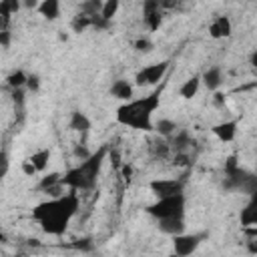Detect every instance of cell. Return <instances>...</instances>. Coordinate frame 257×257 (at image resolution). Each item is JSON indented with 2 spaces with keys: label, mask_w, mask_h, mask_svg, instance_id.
Returning a JSON list of instances; mask_svg holds the SVG:
<instances>
[{
  "label": "cell",
  "mask_w": 257,
  "mask_h": 257,
  "mask_svg": "<svg viewBox=\"0 0 257 257\" xmlns=\"http://www.w3.org/2000/svg\"><path fill=\"white\" fill-rule=\"evenodd\" d=\"M80 201L76 191H68L56 199L38 203L32 209V219L38 221L40 229L48 235H62L68 229L70 219L78 213Z\"/></svg>",
  "instance_id": "6da1fadb"
},
{
  "label": "cell",
  "mask_w": 257,
  "mask_h": 257,
  "mask_svg": "<svg viewBox=\"0 0 257 257\" xmlns=\"http://www.w3.org/2000/svg\"><path fill=\"white\" fill-rule=\"evenodd\" d=\"M161 92H163V84L147 96L133 98L120 104L116 108V120L137 131H145V133L153 131V112L161 106Z\"/></svg>",
  "instance_id": "7a4b0ae2"
},
{
  "label": "cell",
  "mask_w": 257,
  "mask_h": 257,
  "mask_svg": "<svg viewBox=\"0 0 257 257\" xmlns=\"http://www.w3.org/2000/svg\"><path fill=\"white\" fill-rule=\"evenodd\" d=\"M106 155H108V147H98L94 153H90L88 159L80 161V165L68 169L62 175V185L68 187V191H90L98 181Z\"/></svg>",
  "instance_id": "3957f363"
},
{
  "label": "cell",
  "mask_w": 257,
  "mask_h": 257,
  "mask_svg": "<svg viewBox=\"0 0 257 257\" xmlns=\"http://www.w3.org/2000/svg\"><path fill=\"white\" fill-rule=\"evenodd\" d=\"M185 205H187V197H185V193H179V195H173V197L157 199L145 211L151 217H155L157 221H161V219H177V217H185Z\"/></svg>",
  "instance_id": "277c9868"
},
{
  "label": "cell",
  "mask_w": 257,
  "mask_h": 257,
  "mask_svg": "<svg viewBox=\"0 0 257 257\" xmlns=\"http://www.w3.org/2000/svg\"><path fill=\"white\" fill-rule=\"evenodd\" d=\"M209 233H181L173 237V257H189L193 255L203 239H207Z\"/></svg>",
  "instance_id": "5b68a950"
},
{
  "label": "cell",
  "mask_w": 257,
  "mask_h": 257,
  "mask_svg": "<svg viewBox=\"0 0 257 257\" xmlns=\"http://www.w3.org/2000/svg\"><path fill=\"white\" fill-rule=\"evenodd\" d=\"M169 70V60H163V62H155V64H149L145 68H141L137 74H135V84L137 86H145V84H157L165 78Z\"/></svg>",
  "instance_id": "8992f818"
},
{
  "label": "cell",
  "mask_w": 257,
  "mask_h": 257,
  "mask_svg": "<svg viewBox=\"0 0 257 257\" xmlns=\"http://www.w3.org/2000/svg\"><path fill=\"white\" fill-rule=\"evenodd\" d=\"M149 189L157 199H165V197L185 193V181L183 179H153L149 183Z\"/></svg>",
  "instance_id": "52a82bcc"
},
{
  "label": "cell",
  "mask_w": 257,
  "mask_h": 257,
  "mask_svg": "<svg viewBox=\"0 0 257 257\" xmlns=\"http://www.w3.org/2000/svg\"><path fill=\"white\" fill-rule=\"evenodd\" d=\"M143 18L149 30H157L163 22V14H161V2L159 0H147L143 4Z\"/></svg>",
  "instance_id": "ba28073f"
},
{
  "label": "cell",
  "mask_w": 257,
  "mask_h": 257,
  "mask_svg": "<svg viewBox=\"0 0 257 257\" xmlns=\"http://www.w3.org/2000/svg\"><path fill=\"white\" fill-rule=\"evenodd\" d=\"M231 30H233V26H231L229 16H217V18L209 24V36L215 38V40L231 36Z\"/></svg>",
  "instance_id": "9c48e42d"
},
{
  "label": "cell",
  "mask_w": 257,
  "mask_h": 257,
  "mask_svg": "<svg viewBox=\"0 0 257 257\" xmlns=\"http://www.w3.org/2000/svg\"><path fill=\"white\" fill-rule=\"evenodd\" d=\"M110 94H112L114 98H118V100L128 102V100H133V96H135V86H133V82H128L126 78H118V80L112 82Z\"/></svg>",
  "instance_id": "30bf717a"
},
{
  "label": "cell",
  "mask_w": 257,
  "mask_h": 257,
  "mask_svg": "<svg viewBox=\"0 0 257 257\" xmlns=\"http://www.w3.org/2000/svg\"><path fill=\"white\" fill-rule=\"evenodd\" d=\"M237 124H239L237 120H223V122L215 124L211 131L221 143H231L235 139V135H237Z\"/></svg>",
  "instance_id": "8fae6325"
},
{
  "label": "cell",
  "mask_w": 257,
  "mask_h": 257,
  "mask_svg": "<svg viewBox=\"0 0 257 257\" xmlns=\"http://www.w3.org/2000/svg\"><path fill=\"white\" fill-rule=\"evenodd\" d=\"M157 227L159 231L175 237V235H181L185 233V217H177V219H161L157 221Z\"/></svg>",
  "instance_id": "7c38bea8"
},
{
  "label": "cell",
  "mask_w": 257,
  "mask_h": 257,
  "mask_svg": "<svg viewBox=\"0 0 257 257\" xmlns=\"http://www.w3.org/2000/svg\"><path fill=\"white\" fill-rule=\"evenodd\" d=\"M239 219H241V225H245V227H255V223H257V199H255V195H251L249 203L241 209Z\"/></svg>",
  "instance_id": "4fadbf2b"
},
{
  "label": "cell",
  "mask_w": 257,
  "mask_h": 257,
  "mask_svg": "<svg viewBox=\"0 0 257 257\" xmlns=\"http://www.w3.org/2000/svg\"><path fill=\"white\" fill-rule=\"evenodd\" d=\"M201 82H203L209 90H217V88L221 86V82H223V72H221V68H219V66L207 68V70L203 72V76H201Z\"/></svg>",
  "instance_id": "5bb4252c"
},
{
  "label": "cell",
  "mask_w": 257,
  "mask_h": 257,
  "mask_svg": "<svg viewBox=\"0 0 257 257\" xmlns=\"http://www.w3.org/2000/svg\"><path fill=\"white\" fill-rule=\"evenodd\" d=\"M68 126H70V131H76V133H88V128H90V118L84 114V112H80V110H72L70 112V120H68Z\"/></svg>",
  "instance_id": "9a60e30c"
},
{
  "label": "cell",
  "mask_w": 257,
  "mask_h": 257,
  "mask_svg": "<svg viewBox=\"0 0 257 257\" xmlns=\"http://www.w3.org/2000/svg\"><path fill=\"white\" fill-rule=\"evenodd\" d=\"M36 10L40 12L42 18H46V20H56V18L60 16V2H58V0H42Z\"/></svg>",
  "instance_id": "2e32d148"
},
{
  "label": "cell",
  "mask_w": 257,
  "mask_h": 257,
  "mask_svg": "<svg viewBox=\"0 0 257 257\" xmlns=\"http://www.w3.org/2000/svg\"><path fill=\"white\" fill-rule=\"evenodd\" d=\"M199 88H201V76H189L183 84H181V88H179V94L185 98V100H191L193 96H197V92H199Z\"/></svg>",
  "instance_id": "e0dca14e"
},
{
  "label": "cell",
  "mask_w": 257,
  "mask_h": 257,
  "mask_svg": "<svg viewBox=\"0 0 257 257\" xmlns=\"http://www.w3.org/2000/svg\"><path fill=\"white\" fill-rule=\"evenodd\" d=\"M50 149H38L36 153H32L30 157H28V161H30V165L34 167V171L38 173V171H44L46 167H48V163H50Z\"/></svg>",
  "instance_id": "ac0fdd59"
},
{
  "label": "cell",
  "mask_w": 257,
  "mask_h": 257,
  "mask_svg": "<svg viewBox=\"0 0 257 257\" xmlns=\"http://www.w3.org/2000/svg\"><path fill=\"white\" fill-rule=\"evenodd\" d=\"M26 78H28V74L18 68V70H12V72L6 76V84H8L12 90H18V88H22V86L26 84Z\"/></svg>",
  "instance_id": "d6986e66"
},
{
  "label": "cell",
  "mask_w": 257,
  "mask_h": 257,
  "mask_svg": "<svg viewBox=\"0 0 257 257\" xmlns=\"http://www.w3.org/2000/svg\"><path fill=\"white\" fill-rule=\"evenodd\" d=\"M153 128H155L161 137H173V135L177 133V124H175V120H171V118H161L157 124H153Z\"/></svg>",
  "instance_id": "ffe728a7"
},
{
  "label": "cell",
  "mask_w": 257,
  "mask_h": 257,
  "mask_svg": "<svg viewBox=\"0 0 257 257\" xmlns=\"http://www.w3.org/2000/svg\"><path fill=\"white\" fill-rule=\"evenodd\" d=\"M189 145H191L189 133H187V131H181V133H179V135L173 139V143H171L169 147H171V151H175V153H185Z\"/></svg>",
  "instance_id": "44dd1931"
},
{
  "label": "cell",
  "mask_w": 257,
  "mask_h": 257,
  "mask_svg": "<svg viewBox=\"0 0 257 257\" xmlns=\"http://www.w3.org/2000/svg\"><path fill=\"white\" fill-rule=\"evenodd\" d=\"M118 8H120V2H118V0H106V2H102V8H100V16H102L104 20L112 22V18L116 16Z\"/></svg>",
  "instance_id": "7402d4cb"
},
{
  "label": "cell",
  "mask_w": 257,
  "mask_h": 257,
  "mask_svg": "<svg viewBox=\"0 0 257 257\" xmlns=\"http://www.w3.org/2000/svg\"><path fill=\"white\" fill-rule=\"evenodd\" d=\"M20 6H22L20 0H0V16L12 18V14H16L20 10Z\"/></svg>",
  "instance_id": "603a6c76"
},
{
  "label": "cell",
  "mask_w": 257,
  "mask_h": 257,
  "mask_svg": "<svg viewBox=\"0 0 257 257\" xmlns=\"http://www.w3.org/2000/svg\"><path fill=\"white\" fill-rule=\"evenodd\" d=\"M100 8H102V2L100 0H86L80 4V14L84 16H96L100 14Z\"/></svg>",
  "instance_id": "cb8c5ba5"
},
{
  "label": "cell",
  "mask_w": 257,
  "mask_h": 257,
  "mask_svg": "<svg viewBox=\"0 0 257 257\" xmlns=\"http://www.w3.org/2000/svg\"><path fill=\"white\" fill-rule=\"evenodd\" d=\"M70 28H72V32H84L86 28H90V16H84V14L78 12V14L72 18Z\"/></svg>",
  "instance_id": "d4e9b609"
},
{
  "label": "cell",
  "mask_w": 257,
  "mask_h": 257,
  "mask_svg": "<svg viewBox=\"0 0 257 257\" xmlns=\"http://www.w3.org/2000/svg\"><path fill=\"white\" fill-rule=\"evenodd\" d=\"M110 26H112V22L104 20L100 14H96V16H90V28H96V30H108Z\"/></svg>",
  "instance_id": "484cf974"
},
{
  "label": "cell",
  "mask_w": 257,
  "mask_h": 257,
  "mask_svg": "<svg viewBox=\"0 0 257 257\" xmlns=\"http://www.w3.org/2000/svg\"><path fill=\"white\" fill-rule=\"evenodd\" d=\"M151 149H153V153H155L157 157H169V153H171V147H169V143H163V141L151 143Z\"/></svg>",
  "instance_id": "4316f807"
},
{
  "label": "cell",
  "mask_w": 257,
  "mask_h": 257,
  "mask_svg": "<svg viewBox=\"0 0 257 257\" xmlns=\"http://www.w3.org/2000/svg\"><path fill=\"white\" fill-rule=\"evenodd\" d=\"M133 46H135V50H137V52H151V50H153V42H151L149 38H145V36L137 38Z\"/></svg>",
  "instance_id": "83f0119b"
},
{
  "label": "cell",
  "mask_w": 257,
  "mask_h": 257,
  "mask_svg": "<svg viewBox=\"0 0 257 257\" xmlns=\"http://www.w3.org/2000/svg\"><path fill=\"white\" fill-rule=\"evenodd\" d=\"M10 171V157L6 151H0V179H4Z\"/></svg>",
  "instance_id": "f1b7e54d"
},
{
  "label": "cell",
  "mask_w": 257,
  "mask_h": 257,
  "mask_svg": "<svg viewBox=\"0 0 257 257\" xmlns=\"http://www.w3.org/2000/svg\"><path fill=\"white\" fill-rule=\"evenodd\" d=\"M24 86H26L30 92H38V90H40V76H38V74H28Z\"/></svg>",
  "instance_id": "f546056e"
},
{
  "label": "cell",
  "mask_w": 257,
  "mask_h": 257,
  "mask_svg": "<svg viewBox=\"0 0 257 257\" xmlns=\"http://www.w3.org/2000/svg\"><path fill=\"white\" fill-rule=\"evenodd\" d=\"M72 247L74 249H80V251H90L92 249V241L88 237H84V239H78L76 243H72Z\"/></svg>",
  "instance_id": "4dcf8cb0"
},
{
  "label": "cell",
  "mask_w": 257,
  "mask_h": 257,
  "mask_svg": "<svg viewBox=\"0 0 257 257\" xmlns=\"http://www.w3.org/2000/svg\"><path fill=\"white\" fill-rule=\"evenodd\" d=\"M10 42H12V34H10V30L0 32V46H2V48H8Z\"/></svg>",
  "instance_id": "1f68e13d"
},
{
  "label": "cell",
  "mask_w": 257,
  "mask_h": 257,
  "mask_svg": "<svg viewBox=\"0 0 257 257\" xmlns=\"http://www.w3.org/2000/svg\"><path fill=\"white\" fill-rule=\"evenodd\" d=\"M12 100H14V104L22 106V104H24V90H22V88L12 90Z\"/></svg>",
  "instance_id": "d6a6232c"
},
{
  "label": "cell",
  "mask_w": 257,
  "mask_h": 257,
  "mask_svg": "<svg viewBox=\"0 0 257 257\" xmlns=\"http://www.w3.org/2000/svg\"><path fill=\"white\" fill-rule=\"evenodd\" d=\"M74 157H78L80 161H84V159L90 157V153L86 151V147H80V145H78V147H74Z\"/></svg>",
  "instance_id": "836d02e7"
},
{
  "label": "cell",
  "mask_w": 257,
  "mask_h": 257,
  "mask_svg": "<svg viewBox=\"0 0 257 257\" xmlns=\"http://www.w3.org/2000/svg\"><path fill=\"white\" fill-rule=\"evenodd\" d=\"M10 20L12 18H8V16H0V32L10 30Z\"/></svg>",
  "instance_id": "e575fe53"
},
{
  "label": "cell",
  "mask_w": 257,
  "mask_h": 257,
  "mask_svg": "<svg viewBox=\"0 0 257 257\" xmlns=\"http://www.w3.org/2000/svg\"><path fill=\"white\" fill-rule=\"evenodd\" d=\"M22 171H24V173H26V175H30V177H32V175H34V173H36V171H34V167H32V165H30V161H28V159H26V161H24V163H22Z\"/></svg>",
  "instance_id": "d590c367"
},
{
  "label": "cell",
  "mask_w": 257,
  "mask_h": 257,
  "mask_svg": "<svg viewBox=\"0 0 257 257\" xmlns=\"http://www.w3.org/2000/svg\"><path fill=\"white\" fill-rule=\"evenodd\" d=\"M122 177H124L126 181L133 177V167H131V165H122Z\"/></svg>",
  "instance_id": "8d00e7d4"
},
{
  "label": "cell",
  "mask_w": 257,
  "mask_h": 257,
  "mask_svg": "<svg viewBox=\"0 0 257 257\" xmlns=\"http://www.w3.org/2000/svg\"><path fill=\"white\" fill-rule=\"evenodd\" d=\"M213 100H215V104H217V106H221V104L225 102V94H223V92H215Z\"/></svg>",
  "instance_id": "74e56055"
},
{
  "label": "cell",
  "mask_w": 257,
  "mask_h": 257,
  "mask_svg": "<svg viewBox=\"0 0 257 257\" xmlns=\"http://www.w3.org/2000/svg\"><path fill=\"white\" fill-rule=\"evenodd\" d=\"M249 64H251V66H257V50L251 52V56H249Z\"/></svg>",
  "instance_id": "f35d334b"
},
{
  "label": "cell",
  "mask_w": 257,
  "mask_h": 257,
  "mask_svg": "<svg viewBox=\"0 0 257 257\" xmlns=\"http://www.w3.org/2000/svg\"><path fill=\"white\" fill-rule=\"evenodd\" d=\"M24 6H26V8H38V4H36L34 0H26V2H24Z\"/></svg>",
  "instance_id": "ab89813d"
},
{
  "label": "cell",
  "mask_w": 257,
  "mask_h": 257,
  "mask_svg": "<svg viewBox=\"0 0 257 257\" xmlns=\"http://www.w3.org/2000/svg\"><path fill=\"white\" fill-rule=\"evenodd\" d=\"M0 241H4V235H2V233H0Z\"/></svg>",
  "instance_id": "60d3db41"
}]
</instances>
